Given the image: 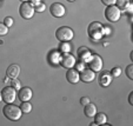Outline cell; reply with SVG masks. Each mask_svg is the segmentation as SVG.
I'll return each mask as SVG.
<instances>
[{"label":"cell","mask_w":133,"mask_h":126,"mask_svg":"<svg viewBox=\"0 0 133 126\" xmlns=\"http://www.w3.org/2000/svg\"><path fill=\"white\" fill-rule=\"evenodd\" d=\"M1 96L6 104H12L17 99V90L13 86H5L1 90Z\"/></svg>","instance_id":"7"},{"label":"cell","mask_w":133,"mask_h":126,"mask_svg":"<svg viewBox=\"0 0 133 126\" xmlns=\"http://www.w3.org/2000/svg\"><path fill=\"white\" fill-rule=\"evenodd\" d=\"M41 0H30V3H32L33 5H37V4H39Z\"/></svg>","instance_id":"33"},{"label":"cell","mask_w":133,"mask_h":126,"mask_svg":"<svg viewBox=\"0 0 133 126\" xmlns=\"http://www.w3.org/2000/svg\"><path fill=\"white\" fill-rule=\"evenodd\" d=\"M86 64H87L88 68H91L94 72H100L104 66V61L99 54H91L90 59L87 60Z\"/></svg>","instance_id":"6"},{"label":"cell","mask_w":133,"mask_h":126,"mask_svg":"<svg viewBox=\"0 0 133 126\" xmlns=\"http://www.w3.org/2000/svg\"><path fill=\"white\" fill-rule=\"evenodd\" d=\"M13 23H14V21H13V18L12 17H6L5 19H4V24H5L8 28H10L11 26H13Z\"/></svg>","instance_id":"28"},{"label":"cell","mask_w":133,"mask_h":126,"mask_svg":"<svg viewBox=\"0 0 133 126\" xmlns=\"http://www.w3.org/2000/svg\"><path fill=\"white\" fill-rule=\"evenodd\" d=\"M79 77H80V80L84 83H91L96 79V72L91 68H85L81 72H79Z\"/></svg>","instance_id":"11"},{"label":"cell","mask_w":133,"mask_h":126,"mask_svg":"<svg viewBox=\"0 0 133 126\" xmlns=\"http://www.w3.org/2000/svg\"><path fill=\"white\" fill-rule=\"evenodd\" d=\"M72 50V46L70 45V41H61L60 46H59V51L61 53H68Z\"/></svg>","instance_id":"20"},{"label":"cell","mask_w":133,"mask_h":126,"mask_svg":"<svg viewBox=\"0 0 133 126\" xmlns=\"http://www.w3.org/2000/svg\"><path fill=\"white\" fill-rule=\"evenodd\" d=\"M112 78L113 77L111 76V73L108 71H105V72H101L100 76L98 78V81H99V85L103 86V87H107L111 83H112Z\"/></svg>","instance_id":"13"},{"label":"cell","mask_w":133,"mask_h":126,"mask_svg":"<svg viewBox=\"0 0 133 126\" xmlns=\"http://www.w3.org/2000/svg\"><path fill=\"white\" fill-rule=\"evenodd\" d=\"M121 17V11L117 7L116 5H111L107 6L105 8V18L111 23H116L120 19Z\"/></svg>","instance_id":"5"},{"label":"cell","mask_w":133,"mask_h":126,"mask_svg":"<svg viewBox=\"0 0 133 126\" xmlns=\"http://www.w3.org/2000/svg\"><path fill=\"white\" fill-rule=\"evenodd\" d=\"M88 103H91L88 97H81V98H80V104H81V105L85 106V105H87Z\"/></svg>","instance_id":"30"},{"label":"cell","mask_w":133,"mask_h":126,"mask_svg":"<svg viewBox=\"0 0 133 126\" xmlns=\"http://www.w3.org/2000/svg\"><path fill=\"white\" fill-rule=\"evenodd\" d=\"M86 66H87V64H86L85 61H83V60H78V61H75L74 67H75V70L78 71V72H81L83 70H85V68H86Z\"/></svg>","instance_id":"22"},{"label":"cell","mask_w":133,"mask_h":126,"mask_svg":"<svg viewBox=\"0 0 133 126\" xmlns=\"http://www.w3.org/2000/svg\"><path fill=\"white\" fill-rule=\"evenodd\" d=\"M20 1H23V3H24V1H28V0H20Z\"/></svg>","instance_id":"36"},{"label":"cell","mask_w":133,"mask_h":126,"mask_svg":"<svg viewBox=\"0 0 133 126\" xmlns=\"http://www.w3.org/2000/svg\"><path fill=\"white\" fill-rule=\"evenodd\" d=\"M132 97H133V92H131V93H130V96H128V103H130V105H133Z\"/></svg>","instance_id":"31"},{"label":"cell","mask_w":133,"mask_h":126,"mask_svg":"<svg viewBox=\"0 0 133 126\" xmlns=\"http://www.w3.org/2000/svg\"><path fill=\"white\" fill-rule=\"evenodd\" d=\"M66 79H67V81L71 84H78L79 80H80L79 72L75 70V68H68L67 73H66Z\"/></svg>","instance_id":"14"},{"label":"cell","mask_w":133,"mask_h":126,"mask_svg":"<svg viewBox=\"0 0 133 126\" xmlns=\"http://www.w3.org/2000/svg\"><path fill=\"white\" fill-rule=\"evenodd\" d=\"M91 54H92V53H91L90 48H87L86 46H81V47H79L78 51H77V56H78V59H79V60L85 61V63H87V60L90 59Z\"/></svg>","instance_id":"15"},{"label":"cell","mask_w":133,"mask_h":126,"mask_svg":"<svg viewBox=\"0 0 133 126\" xmlns=\"http://www.w3.org/2000/svg\"><path fill=\"white\" fill-rule=\"evenodd\" d=\"M67 1H70V3H73V1H75V0H67Z\"/></svg>","instance_id":"35"},{"label":"cell","mask_w":133,"mask_h":126,"mask_svg":"<svg viewBox=\"0 0 133 126\" xmlns=\"http://www.w3.org/2000/svg\"><path fill=\"white\" fill-rule=\"evenodd\" d=\"M20 74V66L17 65V64H12L7 67L6 70V76L8 79H14L18 78V76Z\"/></svg>","instance_id":"12"},{"label":"cell","mask_w":133,"mask_h":126,"mask_svg":"<svg viewBox=\"0 0 133 126\" xmlns=\"http://www.w3.org/2000/svg\"><path fill=\"white\" fill-rule=\"evenodd\" d=\"M132 8H133V6H132V5H131V4H130V5L127 6V8H126L125 11H127V13H132Z\"/></svg>","instance_id":"32"},{"label":"cell","mask_w":133,"mask_h":126,"mask_svg":"<svg viewBox=\"0 0 133 126\" xmlns=\"http://www.w3.org/2000/svg\"><path fill=\"white\" fill-rule=\"evenodd\" d=\"M34 5H33L32 3H30V1H24V3H21L20 7H19V14H20V17L23 18V19H26V20H28V19H31V18L34 15Z\"/></svg>","instance_id":"4"},{"label":"cell","mask_w":133,"mask_h":126,"mask_svg":"<svg viewBox=\"0 0 133 126\" xmlns=\"http://www.w3.org/2000/svg\"><path fill=\"white\" fill-rule=\"evenodd\" d=\"M50 12L54 18H61L65 15L66 8H65V6L60 3H53L52 5L50 6Z\"/></svg>","instance_id":"9"},{"label":"cell","mask_w":133,"mask_h":126,"mask_svg":"<svg viewBox=\"0 0 133 126\" xmlns=\"http://www.w3.org/2000/svg\"><path fill=\"white\" fill-rule=\"evenodd\" d=\"M87 33L90 35V38L92 39L93 41H98L105 35V32H104V26L103 24H100L99 21H93L88 25L87 28Z\"/></svg>","instance_id":"1"},{"label":"cell","mask_w":133,"mask_h":126,"mask_svg":"<svg viewBox=\"0 0 133 126\" xmlns=\"http://www.w3.org/2000/svg\"><path fill=\"white\" fill-rule=\"evenodd\" d=\"M55 38L59 41H71L74 38V32L68 26H61L55 31Z\"/></svg>","instance_id":"3"},{"label":"cell","mask_w":133,"mask_h":126,"mask_svg":"<svg viewBox=\"0 0 133 126\" xmlns=\"http://www.w3.org/2000/svg\"><path fill=\"white\" fill-rule=\"evenodd\" d=\"M117 0H101V3L106 6H111V5H116Z\"/></svg>","instance_id":"29"},{"label":"cell","mask_w":133,"mask_h":126,"mask_svg":"<svg viewBox=\"0 0 133 126\" xmlns=\"http://www.w3.org/2000/svg\"><path fill=\"white\" fill-rule=\"evenodd\" d=\"M75 61H77V59H75V57L73 56V54H71L70 52L68 53H63V54H60V66H63L64 68H73L75 65Z\"/></svg>","instance_id":"8"},{"label":"cell","mask_w":133,"mask_h":126,"mask_svg":"<svg viewBox=\"0 0 133 126\" xmlns=\"http://www.w3.org/2000/svg\"><path fill=\"white\" fill-rule=\"evenodd\" d=\"M84 113H85L87 117H90V118L94 117V114L97 113V107H96V105H94V104H91V103H88L87 105H85V109H84Z\"/></svg>","instance_id":"16"},{"label":"cell","mask_w":133,"mask_h":126,"mask_svg":"<svg viewBox=\"0 0 133 126\" xmlns=\"http://www.w3.org/2000/svg\"><path fill=\"white\" fill-rule=\"evenodd\" d=\"M20 110L23 113H30L32 111V104L30 101H23L20 105Z\"/></svg>","instance_id":"21"},{"label":"cell","mask_w":133,"mask_h":126,"mask_svg":"<svg viewBox=\"0 0 133 126\" xmlns=\"http://www.w3.org/2000/svg\"><path fill=\"white\" fill-rule=\"evenodd\" d=\"M3 101V96H1V92H0V103Z\"/></svg>","instance_id":"34"},{"label":"cell","mask_w":133,"mask_h":126,"mask_svg":"<svg viewBox=\"0 0 133 126\" xmlns=\"http://www.w3.org/2000/svg\"><path fill=\"white\" fill-rule=\"evenodd\" d=\"M48 61H50L52 65H59L60 63V53L58 51H52L48 56Z\"/></svg>","instance_id":"17"},{"label":"cell","mask_w":133,"mask_h":126,"mask_svg":"<svg viewBox=\"0 0 133 126\" xmlns=\"http://www.w3.org/2000/svg\"><path fill=\"white\" fill-rule=\"evenodd\" d=\"M18 98L20 101H30L31 98L33 97V91L30 87L25 86V87H20L18 90Z\"/></svg>","instance_id":"10"},{"label":"cell","mask_w":133,"mask_h":126,"mask_svg":"<svg viewBox=\"0 0 133 126\" xmlns=\"http://www.w3.org/2000/svg\"><path fill=\"white\" fill-rule=\"evenodd\" d=\"M131 4V0H117L116 1V6L119 8L120 11H124L127 8V6Z\"/></svg>","instance_id":"19"},{"label":"cell","mask_w":133,"mask_h":126,"mask_svg":"<svg viewBox=\"0 0 133 126\" xmlns=\"http://www.w3.org/2000/svg\"><path fill=\"white\" fill-rule=\"evenodd\" d=\"M8 33V27L4 23H0V37H4Z\"/></svg>","instance_id":"26"},{"label":"cell","mask_w":133,"mask_h":126,"mask_svg":"<svg viewBox=\"0 0 133 126\" xmlns=\"http://www.w3.org/2000/svg\"><path fill=\"white\" fill-rule=\"evenodd\" d=\"M121 72H123V70H121L119 66H116V67H113L112 70L110 71V73L112 77H114V78H118L119 76H121Z\"/></svg>","instance_id":"23"},{"label":"cell","mask_w":133,"mask_h":126,"mask_svg":"<svg viewBox=\"0 0 133 126\" xmlns=\"http://www.w3.org/2000/svg\"><path fill=\"white\" fill-rule=\"evenodd\" d=\"M3 113L8 120H12V121H17L21 118L23 116V112H21L20 107L17 105H13L12 104H6L5 107L3 109Z\"/></svg>","instance_id":"2"},{"label":"cell","mask_w":133,"mask_h":126,"mask_svg":"<svg viewBox=\"0 0 133 126\" xmlns=\"http://www.w3.org/2000/svg\"><path fill=\"white\" fill-rule=\"evenodd\" d=\"M125 72H126V76L128 77V79L133 80V65H132V64H131V65H128L127 67H126Z\"/></svg>","instance_id":"25"},{"label":"cell","mask_w":133,"mask_h":126,"mask_svg":"<svg viewBox=\"0 0 133 126\" xmlns=\"http://www.w3.org/2000/svg\"><path fill=\"white\" fill-rule=\"evenodd\" d=\"M11 86H13V87H14L15 88V90H17V88H18V90H19V88H20V85H21V84H20V81H19V80H18V79L17 78H14V79H11Z\"/></svg>","instance_id":"27"},{"label":"cell","mask_w":133,"mask_h":126,"mask_svg":"<svg viewBox=\"0 0 133 126\" xmlns=\"http://www.w3.org/2000/svg\"><path fill=\"white\" fill-rule=\"evenodd\" d=\"M34 10L35 12H44V11L46 10V5L43 3V1H40L39 4H37V5H34Z\"/></svg>","instance_id":"24"},{"label":"cell","mask_w":133,"mask_h":126,"mask_svg":"<svg viewBox=\"0 0 133 126\" xmlns=\"http://www.w3.org/2000/svg\"><path fill=\"white\" fill-rule=\"evenodd\" d=\"M94 123L96 125H106L107 116L105 113H96L94 114Z\"/></svg>","instance_id":"18"}]
</instances>
